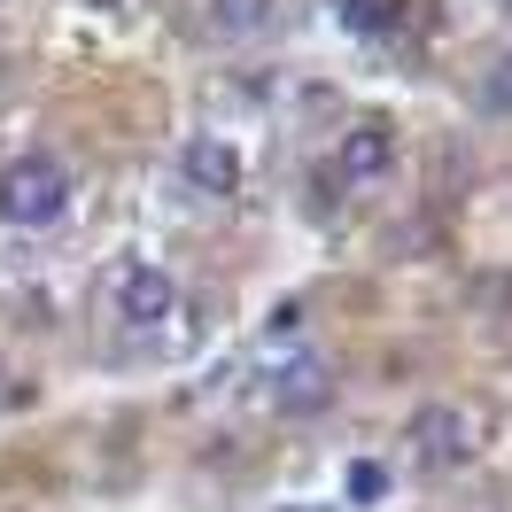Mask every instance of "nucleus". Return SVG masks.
I'll list each match as a JSON object with an SVG mask.
<instances>
[{
	"label": "nucleus",
	"mask_w": 512,
	"mask_h": 512,
	"mask_svg": "<svg viewBox=\"0 0 512 512\" xmlns=\"http://www.w3.org/2000/svg\"><path fill=\"white\" fill-rule=\"evenodd\" d=\"M179 171H187L202 194H233V187H241V163H233V148H225L218 132L187 140V148H179Z\"/></svg>",
	"instance_id": "6"
},
{
	"label": "nucleus",
	"mask_w": 512,
	"mask_h": 512,
	"mask_svg": "<svg viewBox=\"0 0 512 512\" xmlns=\"http://www.w3.org/2000/svg\"><path fill=\"white\" fill-rule=\"evenodd\" d=\"M264 404L280 419H311L334 404V365L326 357H288V365H272L264 373Z\"/></svg>",
	"instance_id": "2"
},
{
	"label": "nucleus",
	"mask_w": 512,
	"mask_h": 512,
	"mask_svg": "<svg viewBox=\"0 0 512 512\" xmlns=\"http://www.w3.org/2000/svg\"><path fill=\"white\" fill-rule=\"evenodd\" d=\"M342 24L357 39H396L404 32V0H342Z\"/></svg>",
	"instance_id": "8"
},
{
	"label": "nucleus",
	"mask_w": 512,
	"mask_h": 512,
	"mask_svg": "<svg viewBox=\"0 0 512 512\" xmlns=\"http://www.w3.org/2000/svg\"><path fill=\"white\" fill-rule=\"evenodd\" d=\"M412 450H419V466L427 474H443V466H466V412L458 404H427V412L412 419Z\"/></svg>",
	"instance_id": "5"
},
{
	"label": "nucleus",
	"mask_w": 512,
	"mask_h": 512,
	"mask_svg": "<svg viewBox=\"0 0 512 512\" xmlns=\"http://www.w3.org/2000/svg\"><path fill=\"white\" fill-rule=\"evenodd\" d=\"M474 101H481V117L512 125V47H505V55H489V70H481V86H474Z\"/></svg>",
	"instance_id": "9"
},
{
	"label": "nucleus",
	"mask_w": 512,
	"mask_h": 512,
	"mask_svg": "<svg viewBox=\"0 0 512 512\" xmlns=\"http://www.w3.org/2000/svg\"><path fill=\"white\" fill-rule=\"evenodd\" d=\"M474 311L489 319V334H505V342H512V272H481V280H474Z\"/></svg>",
	"instance_id": "10"
},
{
	"label": "nucleus",
	"mask_w": 512,
	"mask_h": 512,
	"mask_svg": "<svg viewBox=\"0 0 512 512\" xmlns=\"http://www.w3.org/2000/svg\"><path fill=\"white\" fill-rule=\"evenodd\" d=\"M70 194H78V179H70L63 156H16L8 171H0V218L24 225V233H47V225L70 218Z\"/></svg>",
	"instance_id": "1"
},
{
	"label": "nucleus",
	"mask_w": 512,
	"mask_h": 512,
	"mask_svg": "<svg viewBox=\"0 0 512 512\" xmlns=\"http://www.w3.org/2000/svg\"><path fill=\"white\" fill-rule=\"evenodd\" d=\"M388 163H396V125H388V117H357V125L342 132V148H334V187H342V179H350V187L388 179Z\"/></svg>",
	"instance_id": "4"
},
{
	"label": "nucleus",
	"mask_w": 512,
	"mask_h": 512,
	"mask_svg": "<svg viewBox=\"0 0 512 512\" xmlns=\"http://www.w3.org/2000/svg\"><path fill=\"white\" fill-rule=\"evenodd\" d=\"M109 303H117V319H125L132 334H148V326H163L179 311V288H171L163 264H125V272L109 280Z\"/></svg>",
	"instance_id": "3"
},
{
	"label": "nucleus",
	"mask_w": 512,
	"mask_h": 512,
	"mask_svg": "<svg viewBox=\"0 0 512 512\" xmlns=\"http://www.w3.org/2000/svg\"><path fill=\"white\" fill-rule=\"evenodd\" d=\"M272 8H280V0H210V32L218 39H256L272 24Z\"/></svg>",
	"instance_id": "7"
}]
</instances>
